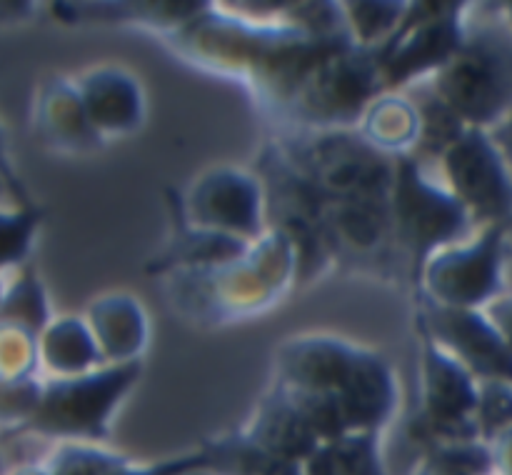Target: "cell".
I'll use <instances>...</instances> for the list:
<instances>
[{"instance_id":"obj_1","label":"cell","mask_w":512,"mask_h":475,"mask_svg":"<svg viewBox=\"0 0 512 475\" xmlns=\"http://www.w3.org/2000/svg\"><path fill=\"white\" fill-rule=\"evenodd\" d=\"M275 380L290 390L335 395L348 433L385 430L400 405L398 378L388 358L340 335L283 340L275 350Z\"/></svg>"},{"instance_id":"obj_2","label":"cell","mask_w":512,"mask_h":475,"mask_svg":"<svg viewBox=\"0 0 512 475\" xmlns=\"http://www.w3.org/2000/svg\"><path fill=\"white\" fill-rule=\"evenodd\" d=\"M270 138L325 203H388L393 158L355 128L273 130Z\"/></svg>"},{"instance_id":"obj_3","label":"cell","mask_w":512,"mask_h":475,"mask_svg":"<svg viewBox=\"0 0 512 475\" xmlns=\"http://www.w3.org/2000/svg\"><path fill=\"white\" fill-rule=\"evenodd\" d=\"M393 163L390 225L415 295L428 260L450 245L465 243L478 228L463 203L428 173L425 163L413 155H400L393 158Z\"/></svg>"},{"instance_id":"obj_4","label":"cell","mask_w":512,"mask_h":475,"mask_svg":"<svg viewBox=\"0 0 512 475\" xmlns=\"http://www.w3.org/2000/svg\"><path fill=\"white\" fill-rule=\"evenodd\" d=\"M433 93L468 128L490 130L512 110V30L495 15H468L465 40L440 73Z\"/></svg>"},{"instance_id":"obj_5","label":"cell","mask_w":512,"mask_h":475,"mask_svg":"<svg viewBox=\"0 0 512 475\" xmlns=\"http://www.w3.org/2000/svg\"><path fill=\"white\" fill-rule=\"evenodd\" d=\"M143 375V360L103 365L73 378L43 380L33 418L13 435H38L60 443L100 445L110 440V423Z\"/></svg>"},{"instance_id":"obj_6","label":"cell","mask_w":512,"mask_h":475,"mask_svg":"<svg viewBox=\"0 0 512 475\" xmlns=\"http://www.w3.org/2000/svg\"><path fill=\"white\" fill-rule=\"evenodd\" d=\"M255 175L263 188L265 228L283 235L295 253V283H313L330 273L333 263L325 243L328 203L295 170L273 138L263 145Z\"/></svg>"},{"instance_id":"obj_7","label":"cell","mask_w":512,"mask_h":475,"mask_svg":"<svg viewBox=\"0 0 512 475\" xmlns=\"http://www.w3.org/2000/svg\"><path fill=\"white\" fill-rule=\"evenodd\" d=\"M418 335V408L408 418V435L420 453L430 445L455 440H480L475 410L480 383L445 353L415 318Z\"/></svg>"},{"instance_id":"obj_8","label":"cell","mask_w":512,"mask_h":475,"mask_svg":"<svg viewBox=\"0 0 512 475\" xmlns=\"http://www.w3.org/2000/svg\"><path fill=\"white\" fill-rule=\"evenodd\" d=\"M470 3H408L403 20L378 50L385 93L433 78L458 53L468 28Z\"/></svg>"},{"instance_id":"obj_9","label":"cell","mask_w":512,"mask_h":475,"mask_svg":"<svg viewBox=\"0 0 512 475\" xmlns=\"http://www.w3.org/2000/svg\"><path fill=\"white\" fill-rule=\"evenodd\" d=\"M512 225H485L465 243L450 245L428 260L420 290L445 308L483 310L495 298L505 295V265L510 258Z\"/></svg>"},{"instance_id":"obj_10","label":"cell","mask_w":512,"mask_h":475,"mask_svg":"<svg viewBox=\"0 0 512 475\" xmlns=\"http://www.w3.org/2000/svg\"><path fill=\"white\" fill-rule=\"evenodd\" d=\"M445 188L463 203L475 228L512 225V175L488 130L468 128L438 160Z\"/></svg>"},{"instance_id":"obj_11","label":"cell","mask_w":512,"mask_h":475,"mask_svg":"<svg viewBox=\"0 0 512 475\" xmlns=\"http://www.w3.org/2000/svg\"><path fill=\"white\" fill-rule=\"evenodd\" d=\"M183 218L195 228L258 243L265 228L263 188L258 175L243 168H213L193 180L185 195L173 190Z\"/></svg>"},{"instance_id":"obj_12","label":"cell","mask_w":512,"mask_h":475,"mask_svg":"<svg viewBox=\"0 0 512 475\" xmlns=\"http://www.w3.org/2000/svg\"><path fill=\"white\" fill-rule=\"evenodd\" d=\"M415 318L430 338L453 355L478 383L512 385V350L483 310L445 308L425 295L415 298Z\"/></svg>"},{"instance_id":"obj_13","label":"cell","mask_w":512,"mask_h":475,"mask_svg":"<svg viewBox=\"0 0 512 475\" xmlns=\"http://www.w3.org/2000/svg\"><path fill=\"white\" fill-rule=\"evenodd\" d=\"M73 80L85 115L103 143L125 138L143 128L148 105L138 75L120 65H98Z\"/></svg>"},{"instance_id":"obj_14","label":"cell","mask_w":512,"mask_h":475,"mask_svg":"<svg viewBox=\"0 0 512 475\" xmlns=\"http://www.w3.org/2000/svg\"><path fill=\"white\" fill-rule=\"evenodd\" d=\"M33 135L58 153H93L103 148V140L90 125L75 80L53 75L38 90L33 108Z\"/></svg>"},{"instance_id":"obj_15","label":"cell","mask_w":512,"mask_h":475,"mask_svg":"<svg viewBox=\"0 0 512 475\" xmlns=\"http://www.w3.org/2000/svg\"><path fill=\"white\" fill-rule=\"evenodd\" d=\"M243 433L265 453L290 465H303L320 445L308 420L278 380H273V385L265 390Z\"/></svg>"},{"instance_id":"obj_16","label":"cell","mask_w":512,"mask_h":475,"mask_svg":"<svg viewBox=\"0 0 512 475\" xmlns=\"http://www.w3.org/2000/svg\"><path fill=\"white\" fill-rule=\"evenodd\" d=\"M45 468L50 475H188L195 470H210V460L200 448L158 463H133L125 455L100 445L60 443Z\"/></svg>"},{"instance_id":"obj_17","label":"cell","mask_w":512,"mask_h":475,"mask_svg":"<svg viewBox=\"0 0 512 475\" xmlns=\"http://www.w3.org/2000/svg\"><path fill=\"white\" fill-rule=\"evenodd\" d=\"M88 328L103 353L105 363H133L143 360L148 345V315L143 305L123 293L105 295L90 303Z\"/></svg>"},{"instance_id":"obj_18","label":"cell","mask_w":512,"mask_h":475,"mask_svg":"<svg viewBox=\"0 0 512 475\" xmlns=\"http://www.w3.org/2000/svg\"><path fill=\"white\" fill-rule=\"evenodd\" d=\"M38 363L50 378H73L108 365L88 323L73 315L53 318L38 335Z\"/></svg>"},{"instance_id":"obj_19","label":"cell","mask_w":512,"mask_h":475,"mask_svg":"<svg viewBox=\"0 0 512 475\" xmlns=\"http://www.w3.org/2000/svg\"><path fill=\"white\" fill-rule=\"evenodd\" d=\"M385 430L345 433L325 440L300 465L303 475H388L383 460Z\"/></svg>"},{"instance_id":"obj_20","label":"cell","mask_w":512,"mask_h":475,"mask_svg":"<svg viewBox=\"0 0 512 475\" xmlns=\"http://www.w3.org/2000/svg\"><path fill=\"white\" fill-rule=\"evenodd\" d=\"M360 135L388 158L413 153L418 143V108L400 93H383L358 123Z\"/></svg>"},{"instance_id":"obj_21","label":"cell","mask_w":512,"mask_h":475,"mask_svg":"<svg viewBox=\"0 0 512 475\" xmlns=\"http://www.w3.org/2000/svg\"><path fill=\"white\" fill-rule=\"evenodd\" d=\"M53 320L45 295L43 283L38 278V270L33 265L18 268V275L10 285L3 288V300H0V325L25 330V333L38 338L48 323Z\"/></svg>"},{"instance_id":"obj_22","label":"cell","mask_w":512,"mask_h":475,"mask_svg":"<svg viewBox=\"0 0 512 475\" xmlns=\"http://www.w3.org/2000/svg\"><path fill=\"white\" fill-rule=\"evenodd\" d=\"M415 108H418V143L410 155L418 158L420 163H425V160L438 163L440 155L468 130V125L435 93L415 103Z\"/></svg>"},{"instance_id":"obj_23","label":"cell","mask_w":512,"mask_h":475,"mask_svg":"<svg viewBox=\"0 0 512 475\" xmlns=\"http://www.w3.org/2000/svg\"><path fill=\"white\" fill-rule=\"evenodd\" d=\"M45 220V210L38 203L0 208V278L8 270L28 265L35 235Z\"/></svg>"},{"instance_id":"obj_24","label":"cell","mask_w":512,"mask_h":475,"mask_svg":"<svg viewBox=\"0 0 512 475\" xmlns=\"http://www.w3.org/2000/svg\"><path fill=\"white\" fill-rule=\"evenodd\" d=\"M418 470L428 475H495L493 453L483 440L430 445L420 453Z\"/></svg>"},{"instance_id":"obj_25","label":"cell","mask_w":512,"mask_h":475,"mask_svg":"<svg viewBox=\"0 0 512 475\" xmlns=\"http://www.w3.org/2000/svg\"><path fill=\"white\" fill-rule=\"evenodd\" d=\"M348 33L360 48H380L403 20L408 3H340Z\"/></svg>"},{"instance_id":"obj_26","label":"cell","mask_w":512,"mask_h":475,"mask_svg":"<svg viewBox=\"0 0 512 475\" xmlns=\"http://www.w3.org/2000/svg\"><path fill=\"white\" fill-rule=\"evenodd\" d=\"M40 390H43V383L35 375L0 378V428L10 433L23 428L38 408Z\"/></svg>"},{"instance_id":"obj_27","label":"cell","mask_w":512,"mask_h":475,"mask_svg":"<svg viewBox=\"0 0 512 475\" xmlns=\"http://www.w3.org/2000/svg\"><path fill=\"white\" fill-rule=\"evenodd\" d=\"M475 423L483 443H490L498 433L512 425V385L508 383H480L478 388V410Z\"/></svg>"},{"instance_id":"obj_28","label":"cell","mask_w":512,"mask_h":475,"mask_svg":"<svg viewBox=\"0 0 512 475\" xmlns=\"http://www.w3.org/2000/svg\"><path fill=\"white\" fill-rule=\"evenodd\" d=\"M38 368V338L0 325V378H30Z\"/></svg>"},{"instance_id":"obj_29","label":"cell","mask_w":512,"mask_h":475,"mask_svg":"<svg viewBox=\"0 0 512 475\" xmlns=\"http://www.w3.org/2000/svg\"><path fill=\"white\" fill-rule=\"evenodd\" d=\"M0 180H3L5 185H8L10 195H13L15 205H33V195L28 193V188H25L23 178L18 175V170H15L13 160H10V153H8V135H5L3 125H0Z\"/></svg>"},{"instance_id":"obj_30","label":"cell","mask_w":512,"mask_h":475,"mask_svg":"<svg viewBox=\"0 0 512 475\" xmlns=\"http://www.w3.org/2000/svg\"><path fill=\"white\" fill-rule=\"evenodd\" d=\"M483 313L488 315V320L495 325L500 338H503L505 345L512 350V293H505L500 295V298H495L493 303L485 305Z\"/></svg>"},{"instance_id":"obj_31","label":"cell","mask_w":512,"mask_h":475,"mask_svg":"<svg viewBox=\"0 0 512 475\" xmlns=\"http://www.w3.org/2000/svg\"><path fill=\"white\" fill-rule=\"evenodd\" d=\"M490 453H493V468L498 475H512V425L503 433L490 440Z\"/></svg>"},{"instance_id":"obj_32","label":"cell","mask_w":512,"mask_h":475,"mask_svg":"<svg viewBox=\"0 0 512 475\" xmlns=\"http://www.w3.org/2000/svg\"><path fill=\"white\" fill-rule=\"evenodd\" d=\"M488 133H490V138H493V143L498 145L500 155H503L505 165H508V170L512 175V110L505 115L503 120H500L498 125H493Z\"/></svg>"},{"instance_id":"obj_33","label":"cell","mask_w":512,"mask_h":475,"mask_svg":"<svg viewBox=\"0 0 512 475\" xmlns=\"http://www.w3.org/2000/svg\"><path fill=\"white\" fill-rule=\"evenodd\" d=\"M38 10V5L33 3H0V28L3 25L23 23V20H30Z\"/></svg>"},{"instance_id":"obj_34","label":"cell","mask_w":512,"mask_h":475,"mask_svg":"<svg viewBox=\"0 0 512 475\" xmlns=\"http://www.w3.org/2000/svg\"><path fill=\"white\" fill-rule=\"evenodd\" d=\"M498 8L503 10V13H498V18L512 30V3H503V5H498Z\"/></svg>"},{"instance_id":"obj_35","label":"cell","mask_w":512,"mask_h":475,"mask_svg":"<svg viewBox=\"0 0 512 475\" xmlns=\"http://www.w3.org/2000/svg\"><path fill=\"white\" fill-rule=\"evenodd\" d=\"M5 195H10V190H8V185H5L3 180H0V200H3ZM10 198H13V195H10ZM13 203H15V200H13Z\"/></svg>"},{"instance_id":"obj_36","label":"cell","mask_w":512,"mask_h":475,"mask_svg":"<svg viewBox=\"0 0 512 475\" xmlns=\"http://www.w3.org/2000/svg\"><path fill=\"white\" fill-rule=\"evenodd\" d=\"M3 288H5V283H3V278H0V300H3Z\"/></svg>"},{"instance_id":"obj_37","label":"cell","mask_w":512,"mask_h":475,"mask_svg":"<svg viewBox=\"0 0 512 475\" xmlns=\"http://www.w3.org/2000/svg\"><path fill=\"white\" fill-rule=\"evenodd\" d=\"M415 475H428V473H423V470H418V473H415Z\"/></svg>"},{"instance_id":"obj_38","label":"cell","mask_w":512,"mask_h":475,"mask_svg":"<svg viewBox=\"0 0 512 475\" xmlns=\"http://www.w3.org/2000/svg\"><path fill=\"white\" fill-rule=\"evenodd\" d=\"M0 475H3V463H0Z\"/></svg>"},{"instance_id":"obj_39","label":"cell","mask_w":512,"mask_h":475,"mask_svg":"<svg viewBox=\"0 0 512 475\" xmlns=\"http://www.w3.org/2000/svg\"><path fill=\"white\" fill-rule=\"evenodd\" d=\"M300 475H303V473H300Z\"/></svg>"}]
</instances>
